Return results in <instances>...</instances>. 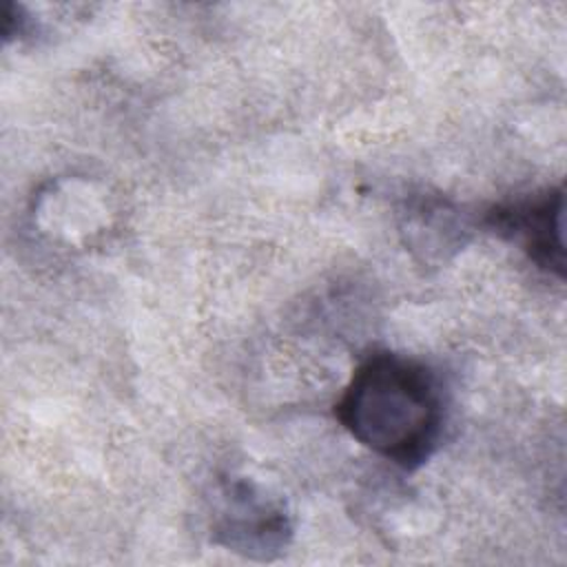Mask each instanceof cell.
Masks as SVG:
<instances>
[{
    "label": "cell",
    "instance_id": "obj_1",
    "mask_svg": "<svg viewBox=\"0 0 567 567\" xmlns=\"http://www.w3.org/2000/svg\"><path fill=\"white\" fill-rule=\"evenodd\" d=\"M334 414L363 447L412 470L425 463L441 441L443 390L425 363L377 352L354 368Z\"/></svg>",
    "mask_w": 567,
    "mask_h": 567
},
{
    "label": "cell",
    "instance_id": "obj_3",
    "mask_svg": "<svg viewBox=\"0 0 567 567\" xmlns=\"http://www.w3.org/2000/svg\"><path fill=\"white\" fill-rule=\"evenodd\" d=\"M563 188L545 190L527 199L496 206L487 213V226L518 241L523 250L545 270L565 275L563 248Z\"/></svg>",
    "mask_w": 567,
    "mask_h": 567
},
{
    "label": "cell",
    "instance_id": "obj_2",
    "mask_svg": "<svg viewBox=\"0 0 567 567\" xmlns=\"http://www.w3.org/2000/svg\"><path fill=\"white\" fill-rule=\"evenodd\" d=\"M213 532L217 543L237 554L270 558L288 543L290 520L281 505L266 498L255 485L237 481L224 489Z\"/></svg>",
    "mask_w": 567,
    "mask_h": 567
}]
</instances>
